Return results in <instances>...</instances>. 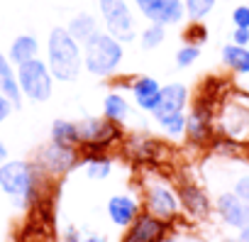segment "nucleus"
Masks as SVG:
<instances>
[{
  "mask_svg": "<svg viewBox=\"0 0 249 242\" xmlns=\"http://www.w3.org/2000/svg\"><path fill=\"white\" fill-rule=\"evenodd\" d=\"M47 66L54 81L71 83L83 71V44L71 37L66 27H54L47 39Z\"/></svg>",
  "mask_w": 249,
  "mask_h": 242,
  "instance_id": "obj_1",
  "label": "nucleus"
},
{
  "mask_svg": "<svg viewBox=\"0 0 249 242\" xmlns=\"http://www.w3.org/2000/svg\"><path fill=\"white\" fill-rule=\"evenodd\" d=\"M124 59V47L110 32H95L83 42V69L93 76H112Z\"/></svg>",
  "mask_w": 249,
  "mask_h": 242,
  "instance_id": "obj_2",
  "label": "nucleus"
},
{
  "mask_svg": "<svg viewBox=\"0 0 249 242\" xmlns=\"http://www.w3.org/2000/svg\"><path fill=\"white\" fill-rule=\"evenodd\" d=\"M0 191L25 210L37 196V167L25 159H5L0 164Z\"/></svg>",
  "mask_w": 249,
  "mask_h": 242,
  "instance_id": "obj_3",
  "label": "nucleus"
},
{
  "mask_svg": "<svg viewBox=\"0 0 249 242\" xmlns=\"http://www.w3.org/2000/svg\"><path fill=\"white\" fill-rule=\"evenodd\" d=\"M18 83H20L22 95L35 103H47L54 93V76H52L47 61H42L37 56L18 66Z\"/></svg>",
  "mask_w": 249,
  "mask_h": 242,
  "instance_id": "obj_4",
  "label": "nucleus"
},
{
  "mask_svg": "<svg viewBox=\"0 0 249 242\" xmlns=\"http://www.w3.org/2000/svg\"><path fill=\"white\" fill-rule=\"evenodd\" d=\"M144 210L171 223V220H176L183 213L181 196H178V191L171 184L154 179V181L144 184Z\"/></svg>",
  "mask_w": 249,
  "mask_h": 242,
  "instance_id": "obj_5",
  "label": "nucleus"
},
{
  "mask_svg": "<svg viewBox=\"0 0 249 242\" xmlns=\"http://www.w3.org/2000/svg\"><path fill=\"white\" fill-rule=\"evenodd\" d=\"M98 8H100V18L105 22V32L117 37L122 44L132 42L137 37L135 18H132L127 0H98Z\"/></svg>",
  "mask_w": 249,
  "mask_h": 242,
  "instance_id": "obj_6",
  "label": "nucleus"
},
{
  "mask_svg": "<svg viewBox=\"0 0 249 242\" xmlns=\"http://www.w3.org/2000/svg\"><path fill=\"white\" fill-rule=\"evenodd\" d=\"M78 130H81L83 147H90L93 152H100V149L110 147L122 135L120 125L112 123V120H107V117H86V120L78 123Z\"/></svg>",
  "mask_w": 249,
  "mask_h": 242,
  "instance_id": "obj_7",
  "label": "nucleus"
},
{
  "mask_svg": "<svg viewBox=\"0 0 249 242\" xmlns=\"http://www.w3.org/2000/svg\"><path fill=\"white\" fill-rule=\"evenodd\" d=\"M169 235V220H161L152 213H140L132 225L124 227L120 242H164Z\"/></svg>",
  "mask_w": 249,
  "mask_h": 242,
  "instance_id": "obj_8",
  "label": "nucleus"
},
{
  "mask_svg": "<svg viewBox=\"0 0 249 242\" xmlns=\"http://www.w3.org/2000/svg\"><path fill=\"white\" fill-rule=\"evenodd\" d=\"M135 5L149 22H159L164 27L181 25L186 18L183 0H135Z\"/></svg>",
  "mask_w": 249,
  "mask_h": 242,
  "instance_id": "obj_9",
  "label": "nucleus"
},
{
  "mask_svg": "<svg viewBox=\"0 0 249 242\" xmlns=\"http://www.w3.org/2000/svg\"><path fill=\"white\" fill-rule=\"evenodd\" d=\"M213 210L217 213V218L234 230H242L244 225H249V203H244L242 198H237L232 191H222L215 196L213 201Z\"/></svg>",
  "mask_w": 249,
  "mask_h": 242,
  "instance_id": "obj_10",
  "label": "nucleus"
},
{
  "mask_svg": "<svg viewBox=\"0 0 249 242\" xmlns=\"http://www.w3.org/2000/svg\"><path fill=\"white\" fill-rule=\"evenodd\" d=\"M78 164V152L76 147H61V145H49L42 149L39 154V167L54 176H61V174H69L73 167Z\"/></svg>",
  "mask_w": 249,
  "mask_h": 242,
  "instance_id": "obj_11",
  "label": "nucleus"
},
{
  "mask_svg": "<svg viewBox=\"0 0 249 242\" xmlns=\"http://www.w3.org/2000/svg\"><path fill=\"white\" fill-rule=\"evenodd\" d=\"M105 213H107V218L115 227L124 230L127 225H132V220L142 213V208H140V201L132 193H112L107 198Z\"/></svg>",
  "mask_w": 249,
  "mask_h": 242,
  "instance_id": "obj_12",
  "label": "nucleus"
},
{
  "mask_svg": "<svg viewBox=\"0 0 249 242\" xmlns=\"http://www.w3.org/2000/svg\"><path fill=\"white\" fill-rule=\"evenodd\" d=\"M186 105H188V86L169 83V86H161L159 103H157V108L149 115L154 120H161V117L174 115V112H186Z\"/></svg>",
  "mask_w": 249,
  "mask_h": 242,
  "instance_id": "obj_13",
  "label": "nucleus"
},
{
  "mask_svg": "<svg viewBox=\"0 0 249 242\" xmlns=\"http://www.w3.org/2000/svg\"><path fill=\"white\" fill-rule=\"evenodd\" d=\"M178 196H181V208H183V213H188L191 218L200 220V218H208V215H210L213 203H210L208 193H205L200 186L186 184V186H181Z\"/></svg>",
  "mask_w": 249,
  "mask_h": 242,
  "instance_id": "obj_14",
  "label": "nucleus"
},
{
  "mask_svg": "<svg viewBox=\"0 0 249 242\" xmlns=\"http://www.w3.org/2000/svg\"><path fill=\"white\" fill-rule=\"evenodd\" d=\"M130 91H132V98H135L137 108L144 110V112H152L157 108V103H159L161 83L157 78H152V76H140V78L132 81Z\"/></svg>",
  "mask_w": 249,
  "mask_h": 242,
  "instance_id": "obj_15",
  "label": "nucleus"
},
{
  "mask_svg": "<svg viewBox=\"0 0 249 242\" xmlns=\"http://www.w3.org/2000/svg\"><path fill=\"white\" fill-rule=\"evenodd\" d=\"M186 137L193 145H205L213 137V125H210V108H203L200 103L191 110L188 115V128H186Z\"/></svg>",
  "mask_w": 249,
  "mask_h": 242,
  "instance_id": "obj_16",
  "label": "nucleus"
},
{
  "mask_svg": "<svg viewBox=\"0 0 249 242\" xmlns=\"http://www.w3.org/2000/svg\"><path fill=\"white\" fill-rule=\"evenodd\" d=\"M0 93L3 95H8L13 103H15V108H20L22 105V91H20V83H18V71L13 69V61L0 52Z\"/></svg>",
  "mask_w": 249,
  "mask_h": 242,
  "instance_id": "obj_17",
  "label": "nucleus"
},
{
  "mask_svg": "<svg viewBox=\"0 0 249 242\" xmlns=\"http://www.w3.org/2000/svg\"><path fill=\"white\" fill-rule=\"evenodd\" d=\"M52 142L61 145V147H76V149L83 147L78 123H71V120H54L52 123Z\"/></svg>",
  "mask_w": 249,
  "mask_h": 242,
  "instance_id": "obj_18",
  "label": "nucleus"
},
{
  "mask_svg": "<svg viewBox=\"0 0 249 242\" xmlns=\"http://www.w3.org/2000/svg\"><path fill=\"white\" fill-rule=\"evenodd\" d=\"M222 64L230 69V71H234V74H239V76H249V47H239V44H225L222 47Z\"/></svg>",
  "mask_w": 249,
  "mask_h": 242,
  "instance_id": "obj_19",
  "label": "nucleus"
},
{
  "mask_svg": "<svg viewBox=\"0 0 249 242\" xmlns=\"http://www.w3.org/2000/svg\"><path fill=\"white\" fill-rule=\"evenodd\" d=\"M37 52H39V42H37V37H32V35H20V37L13 39L10 52H8V59H10L13 64L20 66V64L35 59Z\"/></svg>",
  "mask_w": 249,
  "mask_h": 242,
  "instance_id": "obj_20",
  "label": "nucleus"
},
{
  "mask_svg": "<svg viewBox=\"0 0 249 242\" xmlns=\"http://www.w3.org/2000/svg\"><path fill=\"white\" fill-rule=\"evenodd\" d=\"M112 167H115L112 159L107 154H100V152H95L81 162V169H83L86 179H90V181H105L112 174Z\"/></svg>",
  "mask_w": 249,
  "mask_h": 242,
  "instance_id": "obj_21",
  "label": "nucleus"
},
{
  "mask_svg": "<svg viewBox=\"0 0 249 242\" xmlns=\"http://www.w3.org/2000/svg\"><path fill=\"white\" fill-rule=\"evenodd\" d=\"M103 117H107V120H112V123H117V125H122L124 120L130 117V103H127V98H124L122 93H107L105 98H103Z\"/></svg>",
  "mask_w": 249,
  "mask_h": 242,
  "instance_id": "obj_22",
  "label": "nucleus"
},
{
  "mask_svg": "<svg viewBox=\"0 0 249 242\" xmlns=\"http://www.w3.org/2000/svg\"><path fill=\"white\" fill-rule=\"evenodd\" d=\"M66 30H69L71 37H73L76 42H81V44L88 42L95 32H100V30H98V20H95V15H90V13H78V15H73Z\"/></svg>",
  "mask_w": 249,
  "mask_h": 242,
  "instance_id": "obj_23",
  "label": "nucleus"
},
{
  "mask_svg": "<svg viewBox=\"0 0 249 242\" xmlns=\"http://www.w3.org/2000/svg\"><path fill=\"white\" fill-rule=\"evenodd\" d=\"M157 125L161 128V132L171 140H178V137H186V128H188V115L186 112H174V115H166L161 120H157Z\"/></svg>",
  "mask_w": 249,
  "mask_h": 242,
  "instance_id": "obj_24",
  "label": "nucleus"
},
{
  "mask_svg": "<svg viewBox=\"0 0 249 242\" xmlns=\"http://www.w3.org/2000/svg\"><path fill=\"white\" fill-rule=\"evenodd\" d=\"M164 39H166V27H164V25H159V22H152V25L140 35V44H142V49H144V52L161 47V44H164Z\"/></svg>",
  "mask_w": 249,
  "mask_h": 242,
  "instance_id": "obj_25",
  "label": "nucleus"
},
{
  "mask_svg": "<svg viewBox=\"0 0 249 242\" xmlns=\"http://www.w3.org/2000/svg\"><path fill=\"white\" fill-rule=\"evenodd\" d=\"M217 5V0H183L186 8V18H191L193 22H200L203 18H208Z\"/></svg>",
  "mask_w": 249,
  "mask_h": 242,
  "instance_id": "obj_26",
  "label": "nucleus"
},
{
  "mask_svg": "<svg viewBox=\"0 0 249 242\" xmlns=\"http://www.w3.org/2000/svg\"><path fill=\"white\" fill-rule=\"evenodd\" d=\"M198 59H200V47H198V44H183V47L176 52V66H178V69H188V66H193Z\"/></svg>",
  "mask_w": 249,
  "mask_h": 242,
  "instance_id": "obj_27",
  "label": "nucleus"
},
{
  "mask_svg": "<svg viewBox=\"0 0 249 242\" xmlns=\"http://www.w3.org/2000/svg\"><path fill=\"white\" fill-rule=\"evenodd\" d=\"M237 198H242L244 203H249V174H239L234 181H232V188H230Z\"/></svg>",
  "mask_w": 249,
  "mask_h": 242,
  "instance_id": "obj_28",
  "label": "nucleus"
},
{
  "mask_svg": "<svg viewBox=\"0 0 249 242\" xmlns=\"http://www.w3.org/2000/svg\"><path fill=\"white\" fill-rule=\"evenodd\" d=\"M183 37H186V44H198V47H200V44L208 39V30H205L203 25H191Z\"/></svg>",
  "mask_w": 249,
  "mask_h": 242,
  "instance_id": "obj_29",
  "label": "nucleus"
},
{
  "mask_svg": "<svg viewBox=\"0 0 249 242\" xmlns=\"http://www.w3.org/2000/svg\"><path fill=\"white\" fill-rule=\"evenodd\" d=\"M232 25L249 30V5H237V8L232 10Z\"/></svg>",
  "mask_w": 249,
  "mask_h": 242,
  "instance_id": "obj_30",
  "label": "nucleus"
},
{
  "mask_svg": "<svg viewBox=\"0 0 249 242\" xmlns=\"http://www.w3.org/2000/svg\"><path fill=\"white\" fill-rule=\"evenodd\" d=\"M13 110H18V108H15V103H13L8 95L0 93V123H5V120L10 117V112H13Z\"/></svg>",
  "mask_w": 249,
  "mask_h": 242,
  "instance_id": "obj_31",
  "label": "nucleus"
},
{
  "mask_svg": "<svg viewBox=\"0 0 249 242\" xmlns=\"http://www.w3.org/2000/svg\"><path fill=\"white\" fill-rule=\"evenodd\" d=\"M232 42L239 44V47H247V44H249V30H247V27H234V32H232Z\"/></svg>",
  "mask_w": 249,
  "mask_h": 242,
  "instance_id": "obj_32",
  "label": "nucleus"
},
{
  "mask_svg": "<svg viewBox=\"0 0 249 242\" xmlns=\"http://www.w3.org/2000/svg\"><path fill=\"white\" fill-rule=\"evenodd\" d=\"M83 237H81V232H78V227H66V232H64V242H81Z\"/></svg>",
  "mask_w": 249,
  "mask_h": 242,
  "instance_id": "obj_33",
  "label": "nucleus"
},
{
  "mask_svg": "<svg viewBox=\"0 0 249 242\" xmlns=\"http://www.w3.org/2000/svg\"><path fill=\"white\" fill-rule=\"evenodd\" d=\"M81 242H107V237H105V235H98V232H90V235H86Z\"/></svg>",
  "mask_w": 249,
  "mask_h": 242,
  "instance_id": "obj_34",
  "label": "nucleus"
},
{
  "mask_svg": "<svg viewBox=\"0 0 249 242\" xmlns=\"http://www.w3.org/2000/svg\"><path fill=\"white\" fill-rule=\"evenodd\" d=\"M242 242H249V225H244L242 230H239V235H237Z\"/></svg>",
  "mask_w": 249,
  "mask_h": 242,
  "instance_id": "obj_35",
  "label": "nucleus"
},
{
  "mask_svg": "<svg viewBox=\"0 0 249 242\" xmlns=\"http://www.w3.org/2000/svg\"><path fill=\"white\" fill-rule=\"evenodd\" d=\"M8 159V147H5V142H0V164H3Z\"/></svg>",
  "mask_w": 249,
  "mask_h": 242,
  "instance_id": "obj_36",
  "label": "nucleus"
},
{
  "mask_svg": "<svg viewBox=\"0 0 249 242\" xmlns=\"http://www.w3.org/2000/svg\"><path fill=\"white\" fill-rule=\"evenodd\" d=\"M225 242H242L239 237H232V240H225Z\"/></svg>",
  "mask_w": 249,
  "mask_h": 242,
  "instance_id": "obj_37",
  "label": "nucleus"
}]
</instances>
